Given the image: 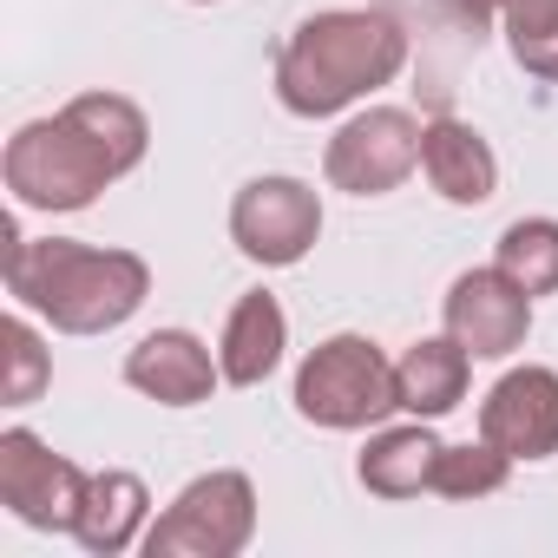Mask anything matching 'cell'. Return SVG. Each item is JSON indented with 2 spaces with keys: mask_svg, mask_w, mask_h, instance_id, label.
<instances>
[{
  "mask_svg": "<svg viewBox=\"0 0 558 558\" xmlns=\"http://www.w3.org/2000/svg\"><path fill=\"white\" fill-rule=\"evenodd\" d=\"M8 296L60 336H106L151 296V263L138 250H99L80 236H27L8 217Z\"/></svg>",
  "mask_w": 558,
  "mask_h": 558,
  "instance_id": "6da1fadb",
  "label": "cell"
},
{
  "mask_svg": "<svg viewBox=\"0 0 558 558\" xmlns=\"http://www.w3.org/2000/svg\"><path fill=\"white\" fill-rule=\"evenodd\" d=\"M408 66V27L375 8L310 14L276 53V99L296 119H336Z\"/></svg>",
  "mask_w": 558,
  "mask_h": 558,
  "instance_id": "7a4b0ae2",
  "label": "cell"
},
{
  "mask_svg": "<svg viewBox=\"0 0 558 558\" xmlns=\"http://www.w3.org/2000/svg\"><path fill=\"white\" fill-rule=\"evenodd\" d=\"M0 178H8L14 210L66 217V210H86L106 184H119V165H112V158L99 151V138L60 106L53 119H27V125L8 138Z\"/></svg>",
  "mask_w": 558,
  "mask_h": 558,
  "instance_id": "3957f363",
  "label": "cell"
},
{
  "mask_svg": "<svg viewBox=\"0 0 558 558\" xmlns=\"http://www.w3.org/2000/svg\"><path fill=\"white\" fill-rule=\"evenodd\" d=\"M296 414L310 427L329 434H362L388 414H401V388H395V362L381 355V342L368 336H329L303 355L296 368Z\"/></svg>",
  "mask_w": 558,
  "mask_h": 558,
  "instance_id": "277c9868",
  "label": "cell"
},
{
  "mask_svg": "<svg viewBox=\"0 0 558 558\" xmlns=\"http://www.w3.org/2000/svg\"><path fill=\"white\" fill-rule=\"evenodd\" d=\"M250 538H256L250 473L210 466L145 525V558H236Z\"/></svg>",
  "mask_w": 558,
  "mask_h": 558,
  "instance_id": "5b68a950",
  "label": "cell"
},
{
  "mask_svg": "<svg viewBox=\"0 0 558 558\" xmlns=\"http://www.w3.org/2000/svg\"><path fill=\"white\" fill-rule=\"evenodd\" d=\"M323 171L349 197H388L421 171V119L401 106H362L336 125Z\"/></svg>",
  "mask_w": 558,
  "mask_h": 558,
  "instance_id": "8992f818",
  "label": "cell"
},
{
  "mask_svg": "<svg viewBox=\"0 0 558 558\" xmlns=\"http://www.w3.org/2000/svg\"><path fill=\"white\" fill-rule=\"evenodd\" d=\"M323 236V197L303 178H250L230 197V243L263 269H296Z\"/></svg>",
  "mask_w": 558,
  "mask_h": 558,
  "instance_id": "52a82bcc",
  "label": "cell"
},
{
  "mask_svg": "<svg viewBox=\"0 0 558 558\" xmlns=\"http://www.w3.org/2000/svg\"><path fill=\"white\" fill-rule=\"evenodd\" d=\"M86 480L66 453H53L34 427L0 434V506L34 532H73L86 506Z\"/></svg>",
  "mask_w": 558,
  "mask_h": 558,
  "instance_id": "ba28073f",
  "label": "cell"
},
{
  "mask_svg": "<svg viewBox=\"0 0 558 558\" xmlns=\"http://www.w3.org/2000/svg\"><path fill=\"white\" fill-rule=\"evenodd\" d=\"M440 329H447L473 362H506V355L525 349V336H532V296L512 283L499 263L460 269L453 290H447V303H440Z\"/></svg>",
  "mask_w": 558,
  "mask_h": 558,
  "instance_id": "9c48e42d",
  "label": "cell"
},
{
  "mask_svg": "<svg viewBox=\"0 0 558 558\" xmlns=\"http://www.w3.org/2000/svg\"><path fill=\"white\" fill-rule=\"evenodd\" d=\"M480 440H493L512 460H551L558 453V368H506L480 401Z\"/></svg>",
  "mask_w": 558,
  "mask_h": 558,
  "instance_id": "30bf717a",
  "label": "cell"
},
{
  "mask_svg": "<svg viewBox=\"0 0 558 558\" xmlns=\"http://www.w3.org/2000/svg\"><path fill=\"white\" fill-rule=\"evenodd\" d=\"M217 381L223 368L191 329H151L125 349V388H138L158 408H197L217 395Z\"/></svg>",
  "mask_w": 558,
  "mask_h": 558,
  "instance_id": "8fae6325",
  "label": "cell"
},
{
  "mask_svg": "<svg viewBox=\"0 0 558 558\" xmlns=\"http://www.w3.org/2000/svg\"><path fill=\"white\" fill-rule=\"evenodd\" d=\"M421 171L460 210H473V204H486L499 191V158L466 119H427L421 125Z\"/></svg>",
  "mask_w": 558,
  "mask_h": 558,
  "instance_id": "7c38bea8",
  "label": "cell"
},
{
  "mask_svg": "<svg viewBox=\"0 0 558 558\" xmlns=\"http://www.w3.org/2000/svg\"><path fill=\"white\" fill-rule=\"evenodd\" d=\"M283 349H290V316L269 290H250L230 303L223 342H217V368L230 388H263L276 375V362H283Z\"/></svg>",
  "mask_w": 558,
  "mask_h": 558,
  "instance_id": "4fadbf2b",
  "label": "cell"
},
{
  "mask_svg": "<svg viewBox=\"0 0 558 558\" xmlns=\"http://www.w3.org/2000/svg\"><path fill=\"white\" fill-rule=\"evenodd\" d=\"M440 434H434V421H401V427H381V434H368V447H362V460H355V480L375 493V499H421V493H434V466H440Z\"/></svg>",
  "mask_w": 558,
  "mask_h": 558,
  "instance_id": "5bb4252c",
  "label": "cell"
},
{
  "mask_svg": "<svg viewBox=\"0 0 558 558\" xmlns=\"http://www.w3.org/2000/svg\"><path fill=\"white\" fill-rule=\"evenodd\" d=\"M145 525H151V493H145L138 473L106 466V473L86 480V506H80L73 538H80L93 558H119V551L145 545Z\"/></svg>",
  "mask_w": 558,
  "mask_h": 558,
  "instance_id": "9a60e30c",
  "label": "cell"
},
{
  "mask_svg": "<svg viewBox=\"0 0 558 558\" xmlns=\"http://www.w3.org/2000/svg\"><path fill=\"white\" fill-rule=\"evenodd\" d=\"M466 381H473V355L440 329V336H421L401 362H395V388H401V414L414 421H440L466 401Z\"/></svg>",
  "mask_w": 558,
  "mask_h": 558,
  "instance_id": "2e32d148",
  "label": "cell"
},
{
  "mask_svg": "<svg viewBox=\"0 0 558 558\" xmlns=\"http://www.w3.org/2000/svg\"><path fill=\"white\" fill-rule=\"evenodd\" d=\"M66 112L99 138V151L119 165V178L145 165V151H151V119H145L125 93H80V99H66Z\"/></svg>",
  "mask_w": 558,
  "mask_h": 558,
  "instance_id": "e0dca14e",
  "label": "cell"
},
{
  "mask_svg": "<svg viewBox=\"0 0 558 558\" xmlns=\"http://www.w3.org/2000/svg\"><path fill=\"white\" fill-rule=\"evenodd\" d=\"M493 263L525 296H558V217H512L493 243Z\"/></svg>",
  "mask_w": 558,
  "mask_h": 558,
  "instance_id": "ac0fdd59",
  "label": "cell"
},
{
  "mask_svg": "<svg viewBox=\"0 0 558 558\" xmlns=\"http://www.w3.org/2000/svg\"><path fill=\"white\" fill-rule=\"evenodd\" d=\"M499 34H506L519 73L558 86V0H506Z\"/></svg>",
  "mask_w": 558,
  "mask_h": 558,
  "instance_id": "d6986e66",
  "label": "cell"
},
{
  "mask_svg": "<svg viewBox=\"0 0 558 558\" xmlns=\"http://www.w3.org/2000/svg\"><path fill=\"white\" fill-rule=\"evenodd\" d=\"M512 453H499L493 440H466V447H440V466H434V493L440 499H493V493H506V480H512Z\"/></svg>",
  "mask_w": 558,
  "mask_h": 558,
  "instance_id": "ffe728a7",
  "label": "cell"
},
{
  "mask_svg": "<svg viewBox=\"0 0 558 558\" xmlns=\"http://www.w3.org/2000/svg\"><path fill=\"white\" fill-rule=\"evenodd\" d=\"M0 355H8L0 401H8V408H34V401L47 395V381H53V355H47V342L34 336L27 316H8V323H0Z\"/></svg>",
  "mask_w": 558,
  "mask_h": 558,
  "instance_id": "44dd1931",
  "label": "cell"
},
{
  "mask_svg": "<svg viewBox=\"0 0 558 558\" xmlns=\"http://www.w3.org/2000/svg\"><path fill=\"white\" fill-rule=\"evenodd\" d=\"M453 14H460L466 27H493V21L506 14V0H453Z\"/></svg>",
  "mask_w": 558,
  "mask_h": 558,
  "instance_id": "7402d4cb",
  "label": "cell"
},
{
  "mask_svg": "<svg viewBox=\"0 0 558 558\" xmlns=\"http://www.w3.org/2000/svg\"><path fill=\"white\" fill-rule=\"evenodd\" d=\"M197 8H210V0H197Z\"/></svg>",
  "mask_w": 558,
  "mask_h": 558,
  "instance_id": "603a6c76",
  "label": "cell"
}]
</instances>
